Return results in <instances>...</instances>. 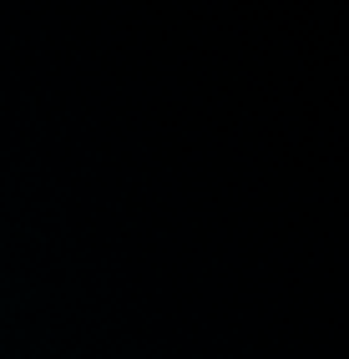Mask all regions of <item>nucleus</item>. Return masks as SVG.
<instances>
[]
</instances>
